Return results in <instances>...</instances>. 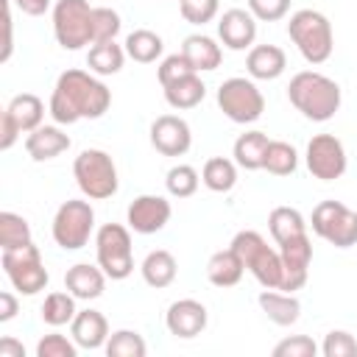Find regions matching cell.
Listing matches in <instances>:
<instances>
[{"mask_svg": "<svg viewBox=\"0 0 357 357\" xmlns=\"http://www.w3.org/2000/svg\"><path fill=\"white\" fill-rule=\"evenodd\" d=\"M112 106V89L92 70H64L50 92L47 112L59 126H73L78 120H98Z\"/></svg>", "mask_w": 357, "mask_h": 357, "instance_id": "6da1fadb", "label": "cell"}, {"mask_svg": "<svg viewBox=\"0 0 357 357\" xmlns=\"http://www.w3.org/2000/svg\"><path fill=\"white\" fill-rule=\"evenodd\" d=\"M287 100L296 106V112H301V117L312 123H326L340 112L343 92L335 78L315 70H301L287 84Z\"/></svg>", "mask_w": 357, "mask_h": 357, "instance_id": "7a4b0ae2", "label": "cell"}, {"mask_svg": "<svg viewBox=\"0 0 357 357\" xmlns=\"http://www.w3.org/2000/svg\"><path fill=\"white\" fill-rule=\"evenodd\" d=\"M287 36L307 64H324V61H329V56L335 50L332 22L326 14H321L315 8L293 11L290 22H287Z\"/></svg>", "mask_w": 357, "mask_h": 357, "instance_id": "3957f363", "label": "cell"}, {"mask_svg": "<svg viewBox=\"0 0 357 357\" xmlns=\"http://www.w3.org/2000/svg\"><path fill=\"white\" fill-rule=\"evenodd\" d=\"M73 176L84 198L89 201H106L117 192V165L114 159L100 148H84L73 162Z\"/></svg>", "mask_w": 357, "mask_h": 357, "instance_id": "277c9868", "label": "cell"}, {"mask_svg": "<svg viewBox=\"0 0 357 357\" xmlns=\"http://www.w3.org/2000/svg\"><path fill=\"white\" fill-rule=\"evenodd\" d=\"M229 245L240 254V259L245 262V271L262 287L279 290V284H282V257H279V248H271L268 240L259 231H254V229L237 231Z\"/></svg>", "mask_w": 357, "mask_h": 357, "instance_id": "5b68a950", "label": "cell"}, {"mask_svg": "<svg viewBox=\"0 0 357 357\" xmlns=\"http://www.w3.org/2000/svg\"><path fill=\"white\" fill-rule=\"evenodd\" d=\"M95 259L112 282H123L134 273L131 229L123 223H103L95 231Z\"/></svg>", "mask_w": 357, "mask_h": 357, "instance_id": "8992f818", "label": "cell"}, {"mask_svg": "<svg viewBox=\"0 0 357 357\" xmlns=\"http://www.w3.org/2000/svg\"><path fill=\"white\" fill-rule=\"evenodd\" d=\"M95 6L89 0H56L53 3V36L64 50H81L95 42L92 36Z\"/></svg>", "mask_w": 357, "mask_h": 357, "instance_id": "52a82bcc", "label": "cell"}, {"mask_svg": "<svg viewBox=\"0 0 357 357\" xmlns=\"http://www.w3.org/2000/svg\"><path fill=\"white\" fill-rule=\"evenodd\" d=\"M215 100H218V109L231 123H240V126L257 123L262 117V112H265V95H262V89L254 84V78H245V75L226 78L218 86Z\"/></svg>", "mask_w": 357, "mask_h": 357, "instance_id": "ba28073f", "label": "cell"}, {"mask_svg": "<svg viewBox=\"0 0 357 357\" xmlns=\"http://www.w3.org/2000/svg\"><path fill=\"white\" fill-rule=\"evenodd\" d=\"M53 240L59 248L64 251H78L89 243V237L95 234V209L89 201L84 198H70L64 201L50 223Z\"/></svg>", "mask_w": 357, "mask_h": 357, "instance_id": "9c48e42d", "label": "cell"}, {"mask_svg": "<svg viewBox=\"0 0 357 357\" xmlns=\"http://www.w3.org/2000/svg\"><path fill=\"white\" fill-rule=\"evenodd\" d=\"M0 265L11 282V287L22 296H36L47 287L50 273L42 262V254L33 243L22 245V248H8L0 254Z\"/></svg>", "mask_w": 357, "mask_h": 357, "instance_id": "30bf717a", "label": "cell"}, {"mask_svg": "<svg viewBox=\"0 0 357 357\" xmlns=\"http://www.w3.org/2000/svg\"><path fill=\"white\" fill-rule=\"evenodd\" d=\"M310 226H312V231L321 240H326L335 248L357 245V212L349 209L340 201H321V204H315Z\"/></svg>", "mask_w": 357, "mask_h": 357, "instance_id": "8fae6325", "label": "cell"}, {"mask_svg": "<svg viewBox=\"0 0 357 357\" xmlns=\"http://www.w3.org/2000/svg\"><path fill=\"white\" fill-rule=\"evenodd\" d=\"M304 162H307V170L321 178V181H335L346 173L349 167V159H346V148L343 142L335 137V134H315L310 142H307V151H304Z\"/></svg>", "mask_w": 357, "mask_h": 357, "instance_id": "7c38bea8", "label": "cell"}, {"mask_svg": "<svg viewBox=\"0 0 357 357\" xmlns=\"http://www.w3.org/2000/svg\"><path fill=\"white\" fill-rule=\"evenodd\" d=\"M279 245V257H282V284L279 290L284 293H296L307 284L310 276V265H312V240L310 234H298L290 237Z\"/></svg>", "mask_w": 357, "mask_h": 357, "instance_id": "4fadbf2b", "label": "cell"}, {"mask_svg": "<svg viewBox=\"0 0 357 357\" xmlns=\"http://www.w3.org/2000/svg\"><path fill=\"white\" fill-rule=\"evenodd\" d=\"M173 206L165 195H137L126 209V223L137 234H156L170 223Z\"/></svg>", "mask_w": 357, "mask_h": 357, "instance_id": "5bb4252c", "label": "cell"}, {"mask_svg": "<svg viewBox=\"0 0 357 357\" xmlns=\"http://www.w3.org/2000/svg\"><path fill=\"white\" fill-rule=\"evenodd\" d=\"M151 145L162 156H184L192 145V128L178 114H159L151 123Z\"/></svg>", "mask_w": 357, "mask_h": 357, "instance_id": "9a60e30c", "label": "cell"}, {"mask_svg": "<svg viewBox=\"0 0 357 357\" xmlns=\"http://www.w3.org/2000/svg\"><path fill=\"white\" fill-rule=\"evenodd\" d=\"M206 324H209V312L198 298H178L165 312V326L178 340L198 337L206 329Z\"/></svg>", "mask_w": 357, "mask_h": 357, "instance_id": "2e32d148", "label": "cell"}, {"mask_svg": "<svg viewBox=\"0 0 357 357\" xmlns=\"http://www.w3.org/2000/svg\"><path fill=\"white\" fill-rule=\"evenodd\" d=\"M218 39L229 50H251L257 39V17L248 8H229L218 20Z\"/></svg>", "mask_w": 357, "mask_h": 357, "instance_id": "e0dca14e", "label": "cell"}, {"mask_svg": "<svg viewBox=\"0 0 357 357\" xmlns=\"http://www.w3.org/2000/svg\"><path fill=\"white\" fill-rule=\"evenodd\" d=\"M70 335L73 340L78 343V349H86V351H95V349H103L106 340H109V321L100 310H78L73 324H70Z\"/></svg>", "mask_w": 357, "mask_h": 357, "instance_id": "ac0fdd59", "label": "cell"}, {"mask_svg": "<svg viewBox=\"0 0 357 357\" xmlns=\"http://www.w3.org/2000/svg\"><path fill=\"white\" fill-rule=\"evenodd\" d=\"M106 273L100 265H89V262H75L73 268H67L64 273V287L78 298V301H95L103 296L106 290Z\"/></svg>", "mask_w": 357, "mask_h": 357, "instance_id": "d6986e66", "label": "cell"}, {"mask_svg": "<svg viewBox=\"0 0 357 357\" xmlns=\"http://www.w3.org/2000/svg\"><path fill=\"white\" fill-rule=\"evenodd\" d=\"M287 70V56L279 45H254L245 56V73L254 81H273Z\"/></svg>", "mask_w": 357, "mask_h": 357, "instance_id": "ffe728a7", "label": "cell"}, {"mask_svg": "<svg viewBox=\"0 0 357 357\" xmlns=\"http://www.w3.org/2000/svg\"><path fill=\"white\" fill-rule=\"evenodd\" d=\"M257 301H259V310L268 315V321L276 324V326H293L301 318V301L296 298V293L262 287Z\"/></svg>", "mask_w": 357, "mask_h": 357, "instance_id": "44dd1931", "label": "cell"}, {"mask_svg": "<svg viewBox=\"0 0 357 357\" xmlns=\"http://www.w3.org/2000/svg\"><path fill=\"white\" fill-rule=\"evenodd\" d=\"M70 148V137L56 126H39L25 137V151L33 162H50Z\"/></svg>", "mask_w": 357, "mask_h": 357, "instance_id": "7402d4cb", "label": "cell"}, {"mask_svg": "<svg viewBox=\"0 0 357 357\" xmlns=\"http://www.w3.org/2000/svg\"><path fill=\"white\" fill-rule=\"evenodd\" d=\"M181 53L187 56V61L192 64L195 73H212L223 61V50L218 45V39H212L206 33H190L181 45Z\"/></svg>", "mask_w": 357, "mask_h": 357, "instance_id": "603a6c76", "label": "cell"}, {"mask_svg": "<svg viewBox=\"0 0 357 357\" xmlns=\"http://www.w3.org/2000/svg\"><path fill=\"white\" fill-rule=\"evenodd\" d=\"M243 273H245V262L240 259V254L231 245L215 251L206 259V279L215 287H234V284H240Z\"/></svg>", "mask_w": 357, "mask_h": 357, "instance_id": "cb8c5ba5", "label": "cell"}, {"mask_svg": "<svg viewBox=\"0 0 357 357\" xmlns=\"http://www.w3.org/2000/svg\"><path fill=\"white\" fill-rule=\"evenodd\" d=\"M3 112L14 120V126L20 128V134H31V131L39 128L42 120H45V103H42V98L33 95V92H20V95H14Z\"/></svg>", "mask_w": 357, "mask_h": 357, "instance_id": "d4e9b609", "label": "cell"}, {"mask_svg": "<svg viewBox=\"0 0 357 357\" xmlns=\"http://www.w3.org/2000/svg\"><path fill=\"white\" fill-rule=\"evenodd\" d=\"M139 273H142L148 287L162 290V287H170L176 282L178 262H176V257L167 248H156V251H148V257L139 265Z\"/></svg>", "mask_w": 357, "mask_h": 357, "instance_id": "484cf974", "label": "cell"}, {"mask_svg": "<svg viewBox=\"0 0 357 357\" xmlns=\"http://www.w3.org/2000/svg\"><path fill=\"white\" fill-rule=\"evenodd\" d=\"M162 92H165V100L170 109L184 112V109H195L206 98V84L201 81V73H192V75H184V78L162 86Z\"/></svg>", "mask_w": 357, "mask_h": 357, "instance_id": "4316f807", "label": "cell"}, {"mask_svg": "<svg viewBox=\"0 0 357 357\" xmlns=\"http://www.w3.org/2000/svg\"><path fill=\"white\" fill-rule=\"evenodd\" d=\"M126 56H128L126 47L117 45L114 39L112 42H95L86 50V67L100 78L103 75H117L123 70V64H126Z\"/></svg>", "mask_w": 357, "mask_h": 357, "instance_id": "83f0119b", "label": "cell"}, {"mask_svg": "<svg viewBox=\"0 0 357 357\" xmlns=\"http://www.w3.org/2000/svg\"><path fill=\"white\" fill-rule=\"evenodd\" d=\"M268 134L265 131H245L234 139V148H231V156L237 162V167L243 170H262V162H265V151H268Z\"/></svg>", "mask_w": 357, "mask_h": 357, "instance_id": "f1b7e54d", "label": "cell"}, {"mask_svg": "<svg viewBox=\"0 0 357 357\" xmlns=\"http://www.w3.org/2000/svg\"><path fill=\"white\" fill-rule=\"evenodd\" d=\"M123 47H126L128 59H134V61H139V64H151V61H156V59L165 53L162 36H159L156 31H151V28H134V31L126 36Z\"/></svg>", "mask_w": 357, "mask_h": 357, "instance_id": "f546056e", "label": "cell"}, {"mask_svg": "<svg viewBox=\"0 0 357 357\" xmlns=\"http://www.w3.org/2000/svg\"><path fill=\"white\" fill-rule=\"evenodd\" d=\"M268 231L273 243H284L290 237L307 234V220L296 206H273L268 215Z\"/></svg>", "mask_w": 357, "mask_h": 357, "instance_id": "4dcf8cb0", "label": "cell"}, {"mask_svg": "<svg viewBox=\"0 0 357 357\" xmlns=\"http://www.w3.org/2000/svg\"><path fill=\"white\" fill-rule=\"evenodd\" d=\"M201 181L212 192H229L237 184V162L226 156H212L201 167Z\"/></svg>", "mask_w": 357, "mask_h": 357, "instance_id": "1f68e13d", "label": "cell"}, {"mask_svg": "<svg viewBox=\"0 0 357 357\" xmlns=\"http://www.w3.org/2000/svg\"><path fill=\"white\" fill-rule=\"evenodd\" d=\"M75 296L64 287V290H53V293H47L45 296V301H42V310H39V315H42V321L47 324V326H53V329H59V326H64V324H73V318H75Z\"/></svg>", "mask_w": 357, "mask_h": 357, "instance_id": "d6a6232c", "label": "cell"}, {"mask_svg": "<svg viewBox=\"0 0 357 357\" xmlns=\"http://www.w3.org/2000/svg\"><path fill=\"white\" fill-rule=\"evenodd\" d=\"M296 167H298V151L284 139H271L262 170H268L271 176H293Z\"/></svg>", "mask_w": 357, "mask_h": 357, "instance_id": "836d02e7", "label": "cell"}, {"mask_svg": "<svg viewBox=\"0 0 357 357\" xmlns=\"http://www.w3.org/2000/svg\"><path fill=\"white\" fill-rule=\"evenodd\" d=\"M28 243H33L28 220L17 212H8V209L0 212V248L8 251V248H22Z\"/></svg>", "mask_w": 357, "mask_h": 357, "instance_id": "e575fe53", "label": "cell"}, {"mask_svg": "<svg viewBox=\"0 0 357 357\" xmlns=\"http://www.w3.org/2000/svg\"><path fill=\"white\" fill-rule=\"evenodd\" d=\"M103 351L109 357H145L148 346H145V340L137 329H117V332L109 335Z\"/></svg>", "mask_w": 357, "mask_h": 357, "instance_id": "d590c367", "label": "cell"}, {"mask_svg": "<svg viewBox=\"0 0 357 357\" xmlns=\"http://www.w3.org/2000/svg\"><path fill=\"white\" fill-rule=\"evenodd\" d=\"M198 184H201V176H198V170L192 165H173L167 170V176H165V187H167V192L173 198H190V195H195Z\"/></svg>", "mask_w": 357, "mask_h": 357, "instance_id": "8d00e7d4", "label": "cell"}, {"mask_svg": "<svg viewBox=\"0 0 357 357\" xmlns=\"http://www.w3.org/2000/svg\"><path fill=\"white\" fill-rule=\"evenodd\" d=\"M92 22H95V28H92L95 42H112V39L120 33V28H123L120 14H117L114 8H109V6H95ZM95 42H92V45H95Z\"/></svg>", "mask_w": 357, "mask_h": 357, "instance_id": "74e56055", "label": "cell"}, {"mask_svg": "<svg viewBox=\"0 0 357 357\" xmlns=\"http://www.w3.org/2000/svg\"><path fill=\"white\" fill-rule=\"evenodd\" d=\"M78 354V343L73 340V335H59V332H50V335H42L39 343H36V357H75Z\"/></svg>", "mask_w": 357, "mask_h": 357, "instance_id": "f35d334b", "label": "cell"}, {"mask_svg": "<svg viewBox=\"0 0 357 357\" xmlns=\"http://www.w3.org/2000/svg\"><path fill=\"white\" fill-rule=\"evenodd\" d=\"M178 11L190 25H206L218 17L220 0H178Z\"/></svg>", "mask_w": 357, "mask_h": 357, "instance_id": "ab89813d", "label": "cell"}, {"mask_svg": "<svg viewBox=\"0 0 357 357\" xmlns=\"http://www.w3.org/2000/svg\"><path fill=\"white\" fill-rule=\"evenodd\" d=\"M321 354L324 357H354L357 354V340L346 329H332V332L324 335Z\"/></svg>", "mask_w": 357, "mask_h": 357, "instance_id": "60d3db41", "label": "cell"}, {"mask_svg": "<svg viewBox=\"0 0 357 357\" xmlns=\"http://www.w3.org/2000/svg\"><path fill=\"white\" fill-rule=\"evenodd\" d=\"M321 351V346L310 337V335H290L284 340H279L273 346V357H315Z\"/></svg>", "mask_w": 357, "mask_h": 357, "instance_id": "b9f144b4", "label": "cell"}, {"mask_svg": "<svg viewBox=\"0 0 357 357\" xmlns=\"http://www.w3.org/2000/svg\"><path fill=\"white\" fill-rule=\"evenodd\" d=\"M192 73H195V70H192V64L187 61V56H184L181 50L165 56V59L159 61V67H156V78H159L162 86H167V84H173V81H178V78H184V75H192Z\"/></svg>", "mask_w": 357, "mask_h": 357, "instance_id": "7bdbcfd3", "label": "cell"}, {"mask_svg": "<svg viewBox=\"0 0 357 357\" xmlns=\"http://www.w3.org/2000/svg\"><path fill=\"white\" fill-rule=\"evenodd\" d=\"M257 22H279L290 11V0H245Z\"/></svg>", "mask_w": 357, "mask_h": 357, "instance_id": "ee69618b", "label": "cell"}, {"mask_svg": "<svg viewBox=\"0 0 357 357\" xmlns=\"http://www.w3.org/2000/svg\"><path fill=\"white\" fill-rule=\"evenodd\" d=\"M11 0H3V50H0V64L11 59L14 50V22H11Z\"/></svg>", "mask_w": 357, "mask_h": 357, "instance_id": "f6af8a7d", "label": "cell"}, {"mask_svg": "<svg viewBox=\"0 0 357 357\" xmlns=\"http://www.w3.org/2000/svg\"><path fill=\"white\" fill-rule=\"evenodd\" d=\"M17 139H20V128H17L14 120L3 112V114H0V151H11Z\"/></svg>", "mask_w": 357, "mask_h": 357, "instance_id": "bcb514c9", "label": "cell"}, {"mask_svg": "<svg viewBox=\"0 0 357 357\" xmlns=\"http://www.w3.org/2000/svg\"><path fill=\"white\" fill-rule=\"evenodd\" d=\"M20 312V301L11 290H3L0 293V324H8L14 315Z\"/></svg>", "mask_w": 357, "mask_h": 357, "instance_id": "7dc6e473", "label": "cell"}, {"mask_svg": "<svg viewBox=\"0 0 357 357\" xmlns=\"http://www.w3.org/2000/svg\"><path fill=\"white\" fill-rule=\"evenodd\" d=\"M22 14L28 17H42L47 8H50V0H11Z\"/></svg>", "mask_w": 357, "mask_h": 357, "instance_id": "c3c4849f", "label": "cell"}, {"mask_svg": "<svg viewBox=\"0 0 357 357\" xmlns=\"http://www.w3.org/2000/svg\"><path fill=\"white\" fill-rule=\"evenodd\" d=\"M0 357H25V346L14 337H3L0 340Z\"/></svg>", "mask_w": 357, "mask_h": 357, "instance_id": "681fc988", "label": "cell"}]
</instances>
